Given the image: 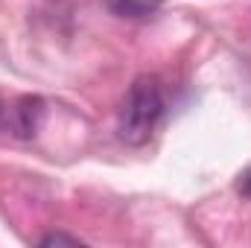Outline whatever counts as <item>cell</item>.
I'll list each match as a JSON object with an SVG mask.
<instances>
[{"instance_id":"cell-1","label":"cell","mask_w":251,"mask_h":248,"mask_svg":"<svg viewBox=\"0 0 251 248\" xmlns=\"http://www.w3.org/2000/svg\"><path fill=\"white\" fill-rule=\"evenodd\" d=\"M164 111L167 102H164L161 82L155 76H137L120 105V123H117L120 137L131 146L146 143L155 134L158 123L164 120Z\"/></svg>"},{"instance_id":"cell-2","label":"cell","mask_w":251,"mask_h":248,"mask_svg":"<svg viewBox=\"0 0 251 248\" xmlns=\"http://www.w3.org/2000/svg\"><path fill=\"white\" fill-rule=\"evenodd\" d=\"M44 120V99L41 97H21L9 108H3V123L18 137H32Z\"/></svg>"},{"instance_id":"cell-3","label":"cell","mask_w":251,"mask_h":248,"mask_svg":"<svg viewBox=\"0 0 251 248\" xmlns=\"http://www.w3.org/2000/svg\"><path fill=\"white\" fill-rule=\"evenodd\" d=\"M108 12L117 15V18H126V21H143L149 15H155L164 0H105Z\"/></svg>"},{"instance_id":"cell-4","label":"cell","mask_w":251,"mask_h":248,"mask_svg":"<svg viewBox=\"0 0 251 248\" xmlns=\"http://www.w3.org/2000/svg\"><path fill=\"white\" fill-rule=\"evenodd\" d=\"M38 246L41 248H47V246H82V240L79 237H67V234H47V237L38 240Z\"/></svg>"},{"instance_id":"cell-5","label":"cell","mask_w":251,"mask_h":248,"mask_svg":"<svg viewBox=\"0 0 251 248\" xmlns=\"http://www.w3.org/2000/svg\"><path fill=\"white\" fill-rule=\"evenodd\" d=\"M237 190H240V196H246V198H251V167L240 175V181H237Z\"/></svg>"},{"instance_id":"cell-6","label":"cell","mask_w":251,"mask_h":248,"mask_svg":"<svg viewBox=\"0 0 251 248\" xmlns=\"http://www.w3.org/2000/svg\"><path fill=\"white\" fill-rule=\"evenodd\" d=\"M0 120H3V108H0Z\"/></svg>"}]
</instances>
